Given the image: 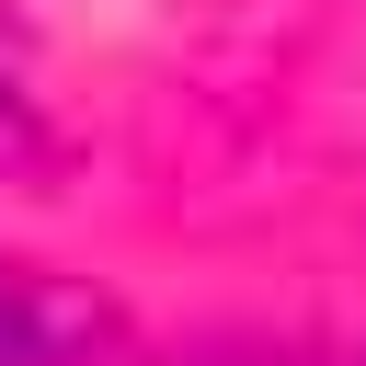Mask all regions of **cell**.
Here are the masks:
<instances>
[{"label":"cell","instance_id":"6da1fadb","mask_svg":"<svg viewBox=\"0 0 366 366\" xmlns=\"http://www.w3.org/2000/svg\"><path fill=\"white\" fill-rule=\"evenodd\" d=\"M0 366H149L137 320L57 263H0Z\"/></svg>","mask_w":366,"mask_h":366},{"label":"cell","instance_id":"7a4b0ae2","mask_svg":"<svg viewBox=\"0 0 366 366\" xmlns=\"http://www.w3.org/2000/svg\"><path fill=\"white\" fill-rule=\"evenodd\" d=\"M46 172H57V114H46V92H34L23 46L0 34V194H34Z\"/></svg>","mask_w":366,"mask_h":366}]
</instances>
